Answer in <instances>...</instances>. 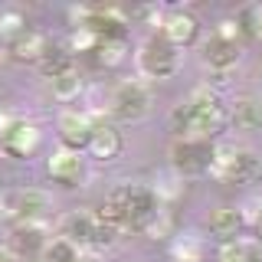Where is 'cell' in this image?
I'll use <instances>...</instances> for the list:
<instances>
[{
	"mask_svg": "<svg viewBox=\"0 0 262 262\" xmlns=\"http://www.w3.org/2000/svg\"><path fill=\"white\" fill-rule=\"evenodd\" d=\"M239 27L249 30V36L262 39V4H249L246 10L239 13Z\"/></svg>",
	"mask_w": 262,
	"mask_h": 262,
	"instance_id": "83f0119b",
	"label": "cell"
},
{
	"mask_svg": "<svg viewBox=\"0 0 262 262\" xmlns=\"http://www.w3.org/2000/svg\"><path fill=\"white\" fill-rule=\"evenodd\" d=\"M39 69H43V76L46 79H56V76H62V72H69V69H76V62H72V53L69 49H56V46H49V53L39 59Z\"/></svg>",
	"mask_w": 262,
	"mask_h": 262,
	"instance_id": "44dd1931",
	"label": "cell"
},
{
	"mask_svg": "<svg viewBox=\"0 0 262 262\" xmlns=\"http://www.w3.org/2000/svg\"><path fill=\"white\" fill-rule=\"evenodd\" d=\"M39 141H43V135H39L36 125H30V121H20L16 118L10 128L4 131V138H0V147H4L10 158H33V154L39 151Z\"/></svg>",
	"mask_w": 262,
	"mask_h": 262,
	"instance_id": "30bf717a",
	"label": "cell"
},
{
	"mask_svg": "<svg viewBox=\"0 0 262 262\" xmlns=\"http://www.w3.org/2000/svg\"><path fill=\"white\" fill-rule=\"evenodd\" d=\"M46 243H49V236H46L43 223H16L13 233H10V252H13V259L39 256Z\"/></svg>",
	"mask_w": 262,
	"mask_h": 262,
	"instance_id": "9a60e30c",
	"label": "cell"
},
{
	"mask_svg": "<svg viewBox=\"0 0 262 262\" xmlns=\"http://www.w3.org/2000/svg\"><path fill=\"white\" fill-rule=\"evenodd\" d=\"M125 53H128L125 39H98V46H95V59L102 66H118L125 59Z\"/></svg>",
	"mask_w": 262,
	"mask_h": 262,
	"instance_id": "cb8c5ba5",
	"label": "cell"
},
{
	"mask_svg": "<svg viewBox=\"0 0 262 262\" xmlns=\"http://www.w3.org/2000/svg\"><path fill=\"white\" fill-rule=\"evenodd\" d=\"M180 69V49L170 46L161 33L147 36L138 49V72L144 79H170Z\"/></svg>",
	"mask_w": 262,
	"mask_h": 262,
	"instance_id": "8992f818",
	"label": "cell"
},
{
	"mask_svg": "<svg viewBox=\"0 0 262 262\" xmlns=\"http://www.w3.org/2000/svg\"><path fill=\"white\" fill-rule=\"evenodd\" d=\"M0 262H16V259H13L10 249H0Z\"/></svg>",
	"mask_w": 262,
	"mask_h": 262,
	"instance_id": "4dcf8cb0",
	"label": "cell"
},
{
	"mask_svg": "<svg viewBox=\"0 0 262 262\" xmlns=\"http://www.w3.org/2000/svg\"><path fill=\"white\" fill-rule=\"evenodd\" d=\"M210 151H213L210 141H187V138H177V141L170 144V167H174V174L180 180L207 174L210 170Z\"/></svg>",
	"mask_w": 262,
	"mask_h": 262,
	"instance_id": "ba28073f",
	"label": "cell"
},
{
	"mask_svg": "<svg viewBox=\"0 0 262 262\" xmlns=\"http://www.w3.org/2000/svg\"><path fill=\"white\" fill-rule=\"evenodd\" d=\"M144 233L151 236V239H167V236H174V216L161 207L158 213H154V220L144 226Z\"/></svg>",
	"mask_w": 262,
	"mask_h": 262,
	"instance_id": "484cf974",
	"label": "cell"
},
{
	"mask_svg": "<svg viewBox=\"0 0 262 262\" xmlns=\"http://www.w3.org/2000/svg\"><path fill=\"white\" fill-rule=\"evenodd\" d=\"M216 262H262V246H259V239H233V243H223Z\"/></svg>",
	"mask_w": 262,
	"mask_h": 262,
	"instance_id": "d6986e66",
	"label": "cell"
},
{
	"mask_svg": "<svg viewBox=\"0 0 262 262\" xmlns=\"http://www.w3.org/2000/svg\"><path fill=\"white\" fill-rule=\"evenodd\" d=\"M82 256V252L76 249L72 243H66V239H49L43 246V252H39V262H76Z\"/></svg>",
	"mask_w": 262,
	"mask_h": 262,
	"instance_id": "603a6c76",
	"label": "cell"
},
{
	"mask_svg": "<svg viewBox=\"0 0 262 262\" xmlns=\"http://www.w3.org/2000/svg\"><path fill=\"white\" fill-rule=\"evenodd\" d=\"M92 115L89 112H62L59 115V138H62V147H72V151H82L89 144V135H92Z\"/></svg>",
	"mask_w": 262,
	"mask_h": 262,
	"instance_id": "4fadbf2b",
	"label": "cell"
},
{
	"mask_svg": "<svg viewBox=\"0 0 262 262\" xmlns=\"http://www.w3.org/2000/svg\"><path fill=\"white\" fill-rule=\"evenodd\" d=\"M174 138H187V141H210L216 131L226 125V108L220 102V92L210 85H196L184 102L170 112L167 118Z\"/></svg>",
	"mask_w": 262,
	"mask_h": 262,
	"instance_id": "6da1fadb",
	"label": "cell"
},
{
	"mask_svg": "<svg viewBox=\"0 0 262 262\" xmlns=\"http://www.w3.org/2000/svg\"><path fill=\"white\" fill-rule=\"evenodd\" d=\"M10 53H13V59H20V62H39L49 53V39H46V33H39V30H27L10 43Z\"/></svg>",
	"mask_w": 262,
	"mask_h": 262,
	"instance_id": "e0dca14e",
	"label": "cell"
},
{
	"mask_svg": "<svg viewBox=\"0 0 262 262\" xmlns=\"http://www.w3.org/2000/svg\"><path fill=\"white\" fill-rule=\"evenodd\" d=\"M200 56H203V62H207L213 72H229V69H236V66H239L243 46H239V39H223V36H216V33H213L207 43H203Z\"/></svg>",
	"mask_w": 262,
	"mask_h": 262,
	"instance_id": "8fae6325",
	"label": "cell"
},
{
	"mask_svg": "<svg viewBox=\"0 0 262 262\" xmlns=\"http://www.w3.org/2000/svg\"><path fill=\"white\" fill-rule=\"evenodd\" d=\"M203 252H207V246L193 233H180V236H174V243H170L174 262H203Z\"/></svg>",
	"mask_w": 262,
	"mask_h": 262,
	"instance_id": "ffe728a7",
	"label": "cell"
},
{
	"mask_svg": "<svg viewBox=\"0 0 262 262\" xmlns=\"http://www.w3.org/2000/svg\"><path fill=\"white\" fill-rule=\"evenodd\" d=\"M20 33H27V16L20 10H0V39L13 43Z\"/></svg>",
	"mask_w": 262,
	"mask_h": 262,
	"instance_id": "d4e9b609",
	"label": "cell"
},
{
	"mask_svg": "<svg viewBox=\"0 0 262 262\" xmlns=\"http://www.w3.org/2000/svg\"><path fill=\"white\" fill-rule=\"evenodd\" d=\"M112 229L95 216V213H69L59 223V239L72 243L76 249H105L112 246Z\"/></svg>",
	"mask_w": 262,
	"mask_h": 262,
	"instance_id": "277c9868",
	"label": "cell"
},
{
	"mask_svg": "<svg viewBox=\"0 0 262 262\" xmlns=\"http://www.w3.org/2000/svg\"><path fill=\"white\" fill-rule=\"evenodd\" d=\"M161 36L167 39L170 46L184 49L200 36V23H196V16L187 13V10H170V13H164V20H161Z\"/></svg>",
	"mask_w": 262,
	"mask_h": 262,
	"instance_id": "7c38bea8",
	"label": "cell"
},
{
	"mask_svg": "<svg viewBox=\"0 0 262 262\" xmlns=\"http://www.w3.org/2000/svg\"><path fill=\"white\" fill-rule=\"evenodd\" d=\"M13 121H16V118H13V115H10V112H0V138H4V131H7V128H10V125H13Z\"/></svg>",
	"mask_w": 262,
	"mask_h": 262,
	"instance_id": "f546056e",
	"label": "cell"
},
{
	"mask_svg": "<svg viewBox=\"0 0 262 262\" xmlns=\"http://www.w3.org/2000/svg\"><path fill=\"white\" fill-rule=\"evenodd\" d=\"M226 121L236 131H259L262 128V102L252 95H239L233 102V108H229Z\"/></svg>",
	"mask_w": 262,
	"mask_h": 262,
	"instance_id": "2e32d148",
	"label": "cell"
},
{
	"mask_svg": "<svg viewBox=\"0 0 262 262\" xmlns=\"http://www.w3.org/2000/svg\"><path fill=\"white\" fill-rule=\"evenodd\" d=\"M76 262H98V259H95V256H79Z\"/></svg>",
	"mask_w": 262,
	"mask_h": 262,
	"instance_id": "1f68e13d",
	"label": "cell"
},
{
	"mask_svg": "<svg viewBox=\"0 0 262 262\" xmlns=\"http://www.w3.org/2000/svg\"><path fill=\"white\" fill-rule=\"evenodd\" d=\"M220 184H249L262 174V161L256 151L236 144V141H216L210 151V170Z\"/></svg>",
	"mask_w": 262,
	"mask_h": 262,
	"instance_id": "7a4b0ae2",
	"label": "cell"
},
{
	"mask_svg": "<svg viewBox=\"0 0 262 262\" xmlns=\"http://www.w3.org/2000/svg\"><path fill=\"white\" fill-rule=\"evenodd\" d=\"M85 151L92 154L95 161H115L121 154V131L115 128L112 121H98V125H92Z\"/></svg>",
	"mask_w": 262,
	"mask_h": 262,
	"instance_id": "5bb4252c",
	"label": "cell"
},
{
	"mask_svg": "<svg viewBox=\"0 0 262 262\" xmlns=\"http://www.w3.org/2000/svg\"><path fill=\"white\" fill-rule=\"evenodd\" d=\"M151 190H154V196H158L161 203H164V200H177V196L184 193V180H180L177 174H164L158 184L151 187Z\"/></svg>",
	"mask_w": 262,
	"mask_h": 262,
	"instance_id": "4316f807",
	"label": "cell"
},
{
	"mask_svg": "<svg viewBox=\"0 0 262 262\" xmlns=\"http://www.w3.org/2000/svg\"><path fill=\"white\" fill-rule=\"evenodd\" d=\"M46 174L56 184L76 187L82 180V174H85V158H82V151H72V147H56L46 158Z\"/></svg>",
	"mask_w": 262,
	"mask_h": 262,
	"instance_id": "9c48e42d",
	"label": "cell"
},
{
	"mask_svg": "<svg viewBox=\"0 0 262 262\" xmlns=\"http://www.w3.org/2000/svg\"><path fill=\"white\" fill-rule=\"evenodd\" d=\"M259 233H262V223H259ZM259 246H262V243H259Z\"/></svg>",
	"mask_w": 262,
	"mask_h": 262,
	"instance_id": "d6a6232c",
	"label": "cell"
},
{
	"mask_svg": "<svg viewBox=\"0 0 262 262\" xmlns=\"http://www.w3.org/2000/svg\"><path fill=\"white\" fill-rule=\"evenodd\" d=\"M49 210H53V196L36 187H16L0 193V213L16 223H43Z\"/></svg>",
	"mask_w": 262,
	"mask_h": 262,
	"instance_id": "3957f363",
	"label": "cell"
},
{
	"mask_svg": "<svg viewBox=\"0 0 262 262\" xmlns=\"http://www.w3.org/2000/svg\"><path fill=\"white\" fill-rule=\"evenodd\" d=\"M49 89H53V95L59 98V102H72V98H79V92H82L79 69H69V72H62V76L49 79Z\"/></svg>",
	"mask_w": 262,
	"mask_h": 262,
	"instance_id": "7402d4cb",
	"label": "cell"
},
{
	"mask_svg": "<svg viewBox=\"0 0 262 262\" xmlns=\"http://www.w3.org/2000/svg\"><path fill=\"white\" fill-rule=\"evenodd\" d=\"M95 46H98L95 33L76 27V33H72V39H69V53H95Z\"/></svg>",
	"mask_w": 262,
	"mask_h": 262,
	"instance_id": "f1b7e54d",
	"label": "cell"
},
{
	"mask_svg": "<svg viewBox=\"0 0 262 262\" xmlns=\"http://www.w3.org/2000/svg\"><path fill=\"white\" fill-rule=\"evenodd\" d=\"M115 196L121 200L125 207V216H128V229L131 233H144V226L154 220V213L161 210V200L154 196L151 187L144 184H125L115 190Z\"/></svg>",
	"mask_w": 262,
	"mask_h": 262,
	"instance_id": "52a82bcc",
	"label": "cell"
},
{
	"mask_svg": "<svg viewBox=\"0 0 262 262\" xmlns=\"http://www.w3.org/2000/svg\"><path fill=\"white\" fill-rule=\"evenodd\" d=\"M239 229H243V216H239L236 207H220V210L210 213V233L216 236V239L233 243L236 236H239Z\"/></svg>",
	"mask_w": 262,
	"mask_h": 262,
	"instance_id": "ac0fdd59",
	"label": "cell"
},
{
	"mask_svg": "<svg viewBox=\"0 0 262 262\" xmlns=\"http://www.w3.org/2000/svg\"><path fill=\"white\" fill-rule=\"evenodd\" d=\"M154 108V92L141 79H128L108 98V115L115 121H141Z\"/></svg>",
	"mask_w": 262,
	"mask_h": 262,
	"instance_id": "5b68a950",
	"label": "cell"
}]
</instances>
